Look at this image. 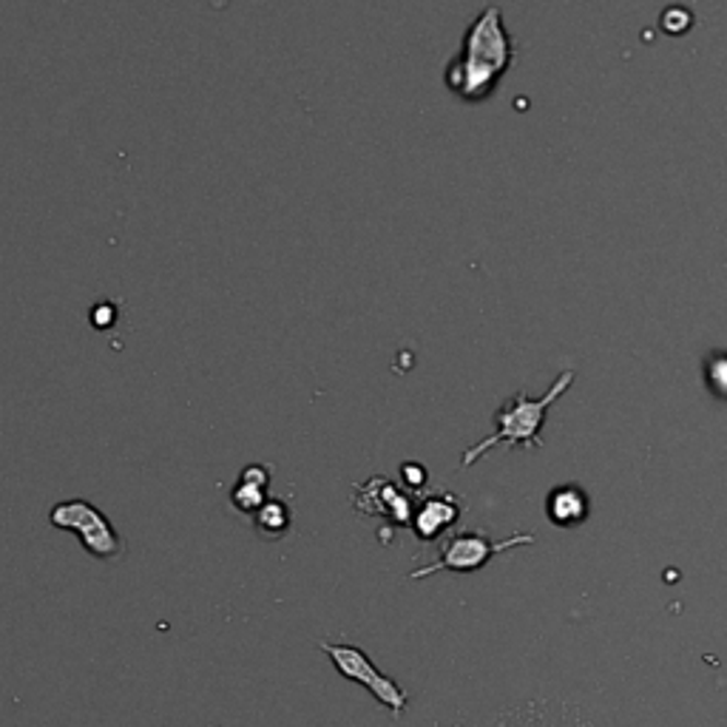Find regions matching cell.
<instances>
[{
    "label": "cell",
    "instance_id": "obj_4",
    "mask_svg": "<svg viewBox=\"0 0 727 727\" xmlns=\"http://www.w3.org/2000/svg\"><path fill=\"white\" fill-rule=\"evenodd\" d=\"M318 648L325 650L327 659L336 665V671H339L341 677L350 679V682H355V685H361L364 691L373 693L375 700L382 702L389 714L401 716L403 711H407V705H410V696H407V691L398 685L396 679L384 677V673L375 668V662L367 657V654H364V650L355 648V645H344V643H321Z\"/></svg>",
    "mask_w": 727,
    "mask_h": 727
},
{
    "label": "cell",
    "instance_id": "obj_5",
    "mask_svg": "<svg viewBox=\"0 0 727 727\" xmlns=\"http://www.w3.org/2000/svg\"><path fill=\"white\" fill-rule=\"evenodd\" d=\"M523 543H535V537L515 535V537H508V540H501V543H497V540H489V537L481 535V531H460V535H455L446 540L444 549H441V558L435 560V563L424 565V568H418V572H412L410 577L424 579L438 572H458V574L478 572V568H483V565H486L494 554H501V551L515 549V546H523Z\"/></svg>",
    "mask_w": 727,
    "mask_h": 727
},
{
    "label": "cell",
    "instance_id": "obj_3",
    "mask_svg": "<svg viewBox=\"0 0 727 727\" xmlns=\"http://www.w3.org/2000/svg\"><path fill=\"white\" fill-rule=\"evenodd\" d=\"M49 523L55 529L71 531L80 540V546L97 560H117L126 551V543H122L120 531L114 529V523L83 497H71V501L51 506Z\"/></svg>",
    "mask_w": 727,
    "mask_h": 727
},
{
    "label": "cell",
    "instance_id": "obj_6",
    "mask_svg": "<svg viewBox=\"0 0 727 727\" xmlns=\"http://www.w3.org/2000/svg\"><path fill=\"white\" fill-rule=\"evenodd\" d=\"M355 508L361 515L384 517L396 526H412V517H415V503L410 494H403L387 478H373L355 489Z\"/></svg>",
    "mask_w": 727,
    "mask_h": 727
},
{
    "label": "cell",
    "instance_id": "obj_2",
    "mask_svg": "<svg viewBox=\"0 0 727 727\" xmlns=\"http://www.w3.org/2000/svg\"><path fill=\"white\" fill-rule=\"evenodd\" d=\"M574 373H560V378L551 384V389L546 396L540 398H529L526 392H517L515 398H508L503 403L497 415H494V432L489 438H483L481 444H474L472 449H467L464 460H460V467H472L474 460H481L489 449L494 446H506V449H535L540 446V426L546 421V412L560 396H563L565 389L572 387Z\"/></svg>",
    "mask_w": 727,
    "mask_h": 727
},
{
    "label": "cell",
    "instance_id": "obj_11",
    "mask_svg": "<svg viewBox=\"0 0 727 727\" xmlns=\"http://www.w3.org/2000/svg\"><path fill=\"white\" fill-rule=\"evenodd\" d=\"M705 378L707 384H711V389H714V396L727 398V353L716 350V353L707 355Z\"/></svg>",
    "mask_w": 727,
    "mask_h": 727
},
{
    "label": "cell",
    "instance_id": "obj_8",
    "mask_svg": "<svg viewBox=\"0 0 727 727\" xmlns=\"http://www.w3.org/2000/svg\"><path fill=\"white\" fill-rule=\"evenodd\" d=\"M268 486H270V469L250 464L242 469L239 481H236L234 492H231V503L239 508L242 515H256L265 503H268Z\"/></svg>",
    "mask_w": 727,
    "mask_h": 727
},
{
    "label": "cell",
    "instance_id": "obj_10",
    "mask_svg": "<svg viewBox=\"0 0 727 727\" xmlns=\"http://www.w3.org/2000/svg\"><path fill=\"white\" fill-rule=\"evenodd\" d=\"M256 531L261 537H268V540H275V537L288 535L290 529V508L284 506L282 501H275V497H268V503L259 508L254 515Z\"/></svg>",
    "mask_w": 727,
    "mask_h": 727
},
{
    "label": "cell",
    "instance_id": "obj_1",
    "mask_svg": "<svg viewBox=\"0 0 727 727\" xmlns=\"http://www.w3.org/2000/svg\"><path fill=\"white\" fill-rule=\"evenodd\" d=\"M515 60V43L508 37L503 12L486 7L464 35V46L446 66V85L464 103H481L497 89Z\"/></svg>",
    "mask_w": 727,
    "mask_h": 727
},
{
    "label": "cell",
    "instance_id": "obj_12",
    "mask_svg": "<svg viewBox=\"0 0 727 727\" xmlns=\"http://www.w3.org/2000/svg\"><path fill=\"white\" fill-rule=\"evenodd\" d=\"M401 474H403V483H407L410 489H421L426 483V469L418 467V464H403Z\"/></svg>",
    "mask_w": 727,
    "mask_h": 727
},
{
    "label": "cell",
    "instance_id": "obj_9",
    "mask_svg": "<svg viewBox=\"0 0 727 727\" xmlns=\"http://www.w3.org/2000/svg\"><path fill=\"white\" fill-rule=\"evenodd\" d=\"M546 512L554 526H579L588 517V497L577 486H560L549 494Z\"/></svg>",
    "mask_w": 727,
    "mask_h": 727
},
{
    "label": "cell",
    "instance_id": "obj_7",
    "mask_svg": "<svg viewBox=\"0 0 727 727\" xmlns=\"http://www.w3.org/2000/svg\"><path fill=\"white\" fill-rule=\"evenodd\" d=\"M460 517V506L455 503L453 494H432L415 506V517H412V529H415L418 540L432 543L438 540L446 529H453L455 520Z\"/></svg>",
    "mask_w": 727,
    "mask_h": 727
}]
</instances>
